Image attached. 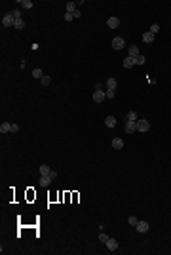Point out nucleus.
<instances>
[{
    "label": "nucleus",
    "instance_id": "1",
    "mask_svg": "<svg viewBox=\"0 0 171 255\" xmlns=\"http://www.w3.org/2000/svg\"><path fill=\"white\" fill-rule=\"evenodd\" d=\"M137 129H139V132H143V133L148 132V129H150V122L144 120V118H143V120H137Z\"/></svg>",
    "mask_w": 171,
    "mask_h": 255
},
{
    "label": "nucleus",
    "instance_id": "2",
    "mask_svg": "<svg viewBox=\"0 0 171 255\" xmlns=\"http://www.w3.org/2000/svg\"><path fill=\"white\" fill-rule=\"evenodd\" d=\"M135 228H137V232H147L148 228H150V225L147 221H137V225H135Z\"/></svg>",
    "mask_w": 171,
    "mask_h": 255
},
{
    "label": "nucleus",
    "instance_id": "3",
    "mask_svg": "<svg viewBox=\"0 0 171 255\" xmlns=\"http://www.w3.org/2000/svg\"><path fill=\"white\" fill-rule=\"evenodd\" d=\"M124 44H126V42H124L122 36H116V38L112 40V48H114V50H122V48H124Z\"/></svg>",
    "mask_w": 171,
    "mask_h": 255
},
{
    "label": "nucleus",
    "instance_id": "4",
    "mask_svg": "<svg viewBox=\"0 0 171 255\" xmlns=\"http://www.w3.org/2000/svg\"><path fill=\"white\" fill-rule=\"evenodd\" d=\"M107 249H110V251H116L118 249V240L116 238H108L107 240Z\"/></svg>",
    "mask_w": 171,
    "mask_h": 255
},
{
    "label": "nucleus",
    "instance_id": "5",
    "mask_svg": "<svg viewBox=\"0 0 171 255\" xmlns=\"http://www.w3.org/2000/svg\"><path fill=\"white\" fill-rule=\"evenodd\" d=\"M2 23H4V27H13V25H15V19L12 17V13H8V15H4Z\"/></svg>",
    "mask_w": 171,
    "mask_h": 255
},
{
    "label": "nucleus",
    "instance_id": "6",
    "mask_svg": "<svg viewBox=\"0 0 171 255\" xmlns=\"http://www.w3.org/2000/svg\"><path fill=\"white\" fill-rule=\"evenodd\" d=\"M105 91H107V90H105ZM105 91H95V93H93V101H95V103L105 101V99H107V93H105Z\"/></svg>",
    "mask_w": 171,
    "mask_h": 255
},
{
    "label": "nucleus",
    "instance_id": "7",
    "mask_svg": "<svg viewBox=\"0 0 171 255\" xmlns=\"http://www.w3.org/2000/svg\"><path fill=\"white\" fill-rule=\"evenodd\" d=\"M126 133H133V132H137V122H126Z\"/></svg>",
    "mask_w": 171,
    "mask_h": 255
},
{
    "label": "nucleus",
    "instance_id": "8",
    "mask_svg": "<svg viewBox=\"0 0 171 255\" xmlns=\"http://www.w3.org/2000/svg\"><path fill=\"white\" fill-rule=\"evenodd\" d=\"M78 6H80L78 2H69V4L65 6V8H67V13H74L76 10H78Z\"/></svg>",
    "mask_w": 171,
    "mask_h": 255
},
{
    "label": "nucleus",
    "instance_id": "9",
    "mask_svg": "<svg viewBox=\"0 0 171 255\" xmlns=\"http://www.w3.org/2000/svg\"><path fill=\"white\" fill-rule=\"evenodd\" d=\"M107 25H108V29H116L118 25H120V19H118V17H108Z\"/></svg>",
    "mask_w": 171,
    "mask_h": 255
},
{
    "label": "nucleus",
    "instance_id": "10",
    "mask_svg": "<svg viewBox=\"0 0 171 255\" xmlns=\"http://www.w3.org/2000/svg\"><path fill=\"white\" fill-rule=\"evenodd\" d=\"M127 55H129V57H133V59H135L137 55H141V54H139V48H137L135 44H133V46H129V50H127Z\"/></svg>",
    "mask_w": 171,
    "mask_h": 255
},
{
    "label": "nucleus",
    "instance_id": "11",
    "mask_svg": "<svg viewBox=\"0 0 171 255\" xmlns=\"http://www.w3.org/2000/svg\"><path fill=\"white\" fill-rule=\"evenodd\" d=\"M105 86H107V90H116V86H118L116 78H108V80L105 82Z\"/></svg>",
    "mask_w": 171,
    "mask_h": 255
},
{
    "label": "nucleus",
    "instance_id": "12",
    "mask_svg": "<svg viewBox=\"0 0 171 255\" xmlns=\"http://www.w3.org/2000/svg\"><path fill=\"white\" fill-rule=\"evenodd\" d=\"M122 147H124V141H122V139H120V137H114V139H112V149H116V150H120Z\"/></svg>",
    "mask_w": 171,
    "mask_h": 255
},
{
    "label": "nucleus",
    "instance_id": "13",
    "mask_svg": "<svg viewBox=\"0 0 171 255\" xmlns=\"http://www.w3.org/2000/svg\"><path fill=\"white\" fill-rule=\"evenodd\" d=\"M51 179L50 175H42V177H40V187H50V183H51Z\"/></svg>",
    "mask_w": 171,
    "mask_h": 255
},
{
    "label": "nucleus",
    "instance_id": "14",
    "mask_svg": "<svg viewBox=\"0 0 171 255\" xmlns=\"http://www.w3.org/2000/svg\"><path fill=\"white\" fill-rule=\"evenodd\" d=\"M105 126L107 128H114V126H116V118H114V116H107L105 118Z\"/></svg>",
    "mask_w": 171,
    "mask_h": 255
},
{
    "label": "nucleus",
    "instance_id": "15",
    "mask_svg": "<svg viewBox=\"0 0 171 255\" xmlns=\"http://www.w3.org/2000/svg\"><path fill=\"white\" fill-rule=\"evenodd\" d=\"M135 65V59H133V57H126V59H124V67H126V69H131V67Z\"/></svg>",
    "mask_w": 171,
    "mask_h": 255
},
{
    "label": "nucleus",
    "instance_id": "16",
    "mask_svg": "<svg viewBox=\"0 0 171 255\" xmlns=\"http://www.w3.org/2000/svg\"><path fill=\"white\" fill-rule=\"evenodd\" d=\"M154 38H156V36H154L152 33H150V30H148V33H144V34H143V42H147V44H150V42H152Z\"/></svg>",
    "mask_w": 171,
    "mask_h": 255
},
{
    "label": "nucleus",
    "instance_id": "17",
    "mask_svg": "<svg viewBox=\"0 0 171 255\" xmlns=\"http://www.w3.org/2000/svg\"><path fill=\"white\" fill-rule=\"evenodd\" d=\"M8 132H12V124L2 122V126H0V133H8Z\"/></svg>",
    "mask_w": 171,
    "mask_h": 255
},
{
    "label": "nucleus",
    "instance_id": "18",
    "mask_svg": "<svg viewBox=\"0 0 171 255\" xmlns=\"http://www.w3.org/2000/svg\"><path fill=\"white\" fill-rule=\"evenodd\" d=\"M139 118H137V112L135 111H131V112H127V120L126 122H137Z\"/></svg>",
    "mask_w": 171,
    "mask_h": 255
},
{
    "label": "nucleus",
    "instance_id": "19",
    "mask_svg": "<svg viewBox=\"0 0 171 255\" xmlns=\"http://www.w3.org/2000/svg\"><path fill=\"white\" fill-rule=\"evenodd\" d=\"M19 6H23L25 10H30V8H33V2H30V0H21V2H19Z\"/></svg>",
    "mask_w": 171,
    "mask_h": 255
},
{
    "label": "nucleus",
    "instance_id": "20",
    "mask_svg": "<svg viewBox=\"0 0 171 255\" xmlns=\"http://www.w3.org/2000/svg\"><path fill=\"white\" fill-rule=\"evenodd\" d=\"M50 171H51V170H50V166H46V164L40 166V173H42V175H50Z\"/></svg>",
    "mask_w": 171,
    "mask_h": 255
},
{
    "label": "nucleus",
    "instance_id": "21",
    "mask_svg": "<svg viewBox=\"0 0 171 255\" xmlns=\"http://www.w3.org/2000/svg\"><path fill=\"white\" fill-rule=\"evenodd\" d=\"M144 61H147V57H144V55H137L135 57V65H144Z\"/></svg>",
    "mask_w": 171,
    "mask_h": 255
},
{
    "label": "nucleus",
    "instance_id": "22",
    "mask_svg": "<svg viewBox=\"0 0 171 255\" xmlns=\"http://www.w3.org/2000/svg\"><path fill=\"white\" fill-rule=\"evenodd\" d=\"M33 76H34V78H40V80H42V76H44L42 69H34V71H33Z\"/></svg>",
    "mask_w": 171,
    "mask_h": 255
},
{
    "label": "nucleus",
    "instance_id": "23",
    "mask_svg": "<svg viewBox=\"0 0 171 255\" xmlns=\"http://www.w3.org/2000/svg\"><path fill=\"white\" fill-rule=\"evenodd\" d=\"M13 27L21 30V29H25V21H23V19H17V21H15V25H13Z\"/></svg>",
    "mask_w": 171,
    "mask_h": 255
},
{
    "label": "nucleus",
    "instance_id": "24",
    "mask_svg": "<svg viewBox=\"0 0 171 255\" xmlns=\"http://www.w3.org/2000/svg\"><path fill=\"white\" fill-rule=\"evenodd\" d=\"M40 82H42V86H50V84H51V78L44 74V76H42V80H40Z\"/></svg>",
    "mask_w": 171,
    "mask_h": 255
},
{
    "label": "nucleus",
    "instance_id": "25",
    "mask_svg": "<svg viewBox=\"0 0 171 255\" xmlns=\"http://www.w3.org/2000/svg\"><path fill=\"white\" fill-rule=\"evenodd\" d=\"M150 33H152L154 36H156L160 33V25H150Z\"/></svg>",
    "mask_w": 171,
    "mask_h": 255
},
{
    "label": "nucleus",
    "instance_id": "26",
    "mask_svg": "<svg viewBox=\"0 0 171 255\" xmlns=\"http://www.w3.org/2000/svg\"><path fill=\"white\" fill-rule=\"evenodd\" d=\"M12 13V17L15 19V21H17V19H21V13H19V10H13V12H10Z\"/></svg>",
    "mask_w": 171,
    "mask_h": 255
},
{
    "label": "nucleus",
    "instance_id": "27",
    "mask_svg": "<svg viewBox=\"0 0 171 255\" xmlns=\"http://www.w3.org/2000/svg\"><path fill=\"white\" fill-rule=\"evenodd\" d=\"M127 221H129V225H131V227H135L139 219H137V217H135V215H131V217H129V219H127Z\"/></svg>",
    "mask_w": 171,
    "mask_h": 255
},
{
    "label": "nucleus",
    "instance_id": "28",
    "mask_svg": "<svg viewBox=\"0 0 171 255\" xmlns=\"http://www.w3.org/2000/svg\"><path fill=\"white\" fill-rule=\"evenodd\" d=\"M105 93H107V97H108V99H112V97H114V93H116V90H107Z\"/></svg>",
    "mask_w": 171,
    "mask_h": 255
},
{
    "label": "nucleus",
    "instance_id": "29",
    "mask_svg": "<svg viewBox=\"0 0 171 255\" xmlns=\"http://www.w3.org/2000/svg\"><path fill=\"white\" fill-rule=\"evenodd\" d=\"M107 240H108V236H107V234H99V242L107 244Z\"/></svg>",
    "mask_w": 171,
    "mask_h": 255
},
{
    "label": "nucleus",
    "instance_id": "30",
    "mask_svg": "<svg viewBox=\"0 0 171 255\" xmlns=\"http://www.w3.org/2000/svg\"><path fill=\"white\" fill-rule=\"evenodd\" d=\"M72 19H74V15H72V13H67V12H65V21H72Z\"/></svg>",
    "mask_w": 171,
    "mask_h": 255
},
{
    "label": "nucleus",
    "instance_id": "31",
    "mask_svg": "<svg viewBox=\"0 0 171 255\" xmlns=\"http://www.w3.org/2000/svg\"><path fill=\"white\" fill-rule=\"evenodd\" d=\"M19 132V126L17 124H12V133H17Z\"/></svg>",
    "mask_w": 171,
    "mask_h": 255
}]
</instances>
